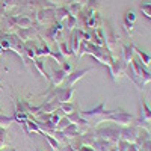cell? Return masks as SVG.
<instances>
[{
    "label": "cell",
    "mask_w": 151,
    "mask_h": 151,
    "mask_svg": "<svg viewBox=\"0 0 151 151\" xmlns=\"http://www.w3.org/2000/svg\"><path fill=\"white\" fill-rule=\"evenodd\" d=\"M53 85H59L62 80L65 79V76H67V71L65 70H55L53 71Z\"/></svg>",
    "instance_id": "1"
},
{
    "label": "cell",
    "mask_w": 151,
    "mask_h": 151,
    "mask_svg": "<svg viewBox=\"0 0 151 151\" xmlns=\"http://www.w3.org/2000/svg\"><path fill=\"white\" fill-rule=\"evenodd\" d=\"M88 73V70H83V71H76V73H73L71 76H68V79H67V82H68V86H71L76 80H79L83 74H86Z\"/></svg>",
    "instance_id": "2"
},
{
    "label": "cell",
    "mask_w": 151,
    "mask_h": 151,
    "mask_svg": "<svg viewBox=\"0 0 151 151\" xmlns=\"http://www.w3.org/2000/svg\"><path fill=\"white\" fill-rule=\"evenodd\" d=\"M44 136H45V139L48 141V144L52 145L53 151H58V150H59V142H58V139H55V137H52V136L47 134V133H44Z\"/></svg>",
    "instance_id": "3"
},
{
    "label": "cell",
    "mask_w": 151,
    "mask_h": 151,
    "mask_svg": "<svg viewBox=\"0 0 151 151\" xmlns=\"http://www.w3.org/2000/svg\"><path fill=\"white\" fill-rule=\"evenodd\" d=\"M15 118H9V116H3L0 113V127H9V124L14 121Z\"/></svg>",
    "instance_id": "4"
},
{
    "label": "cell",
    "mask_w": 151,
    "mask_h": 151,
    "mask_svg": "<svg viewBox=\"0 0 151 151\" xmlns=\"http://www.w3.org/2000/svg\"><path fill=\"white\" fill-rule=\"evenodd\" d=\"M36 68L40 70V73L44 76V77H47V79H52L50 76H47V73H45V70H44V67H42V62H41V60H36Z\"/></svg>",
    "instance_id": "5"
},
{
    "label": "cell",
    "mask_w": 151,
    "mask_h": 151,
    "mask_svg": "<svg viewBox=\"0 0 151 151\" xmlns=\"http://www.w3.org/2000/svg\"><path fill=\"white\" fill-rule=\"evenodd\" d=\"M60 109L64 110L65 113H73V106H71V104H67V103H62Z\"/></svg>",
    "instance_id": "6"
},
{
    "label": "cell",
    "mask_w": 151,
    "mask_h": 151,
    "mask_svg": "<svg viewBox=\"0 0 151 151\" xmlns=\"http://www.w3.org/2000/svg\"><path fill=\"white\" fill-rule=\"evenodd\" d=\"M3 139H5V130L0 129V147L3 145Z\"/></svg>",
    "instance_id": "7"
},
{
    "label": "cell",
    "mask_w": 151,
    "mask_h": 151,
    "mask_svg": "<svg viewBox=\"0 0 151 151\" xmlns=\"http://www.w3.org/2000/svg\"><path fill=\"white\" fill-rule=\"evenodd\" d=\"M11 151H15V150H14V148H12V150H11Z\"/></svg>",
    "instance_id": "8"
},
{
    "label": "cell",
    "mask_w": 151,
    "mask_h": 151,
    "mask_svg": "<svg viewBox=\"0 0 151 151\" xmlns=\"http://www.w3.org/2000/svg\"><path fill=\"white\" fill-rule=\"evenodd\" d=\"M0 112H2V109H0Z\"/></svg>",
    "instance_id": "9"
},
{
    "label": "cell",
    "mask_w": 151,
    "mask_h": 151,
    "mask_svg": "<svg viewBox=\"0 0 151 151\" xmlns=\"http://www.w3.org/2000/svg\"><path fill=\"white\" fill-rule=\"evenodd\" d=\"M36 151H40V150H36Z\"/></svg>",
    "instance_id": "10"
}]
</instances>
